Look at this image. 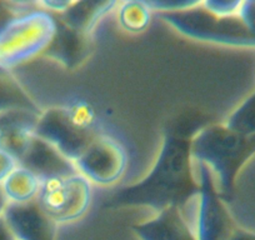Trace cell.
I'll return each mask as SVG.
<instances>
[{
	"label": "cell",
	"instance_id": "cell-13",
	"mask_svg": "<svg viewBox=\"0 0 255 240\" xmlns=\"http://www.w3.org/2000/svg\"><path fill=\"white\" fill-rule=\"evenodd\" d=\"M58 21V29L53 41L44 54L53 56L65 67L73 68L83 62L88 50V35L68 28Z\"/></svg>",
	"mask_w": 255,
	"mask_h": 240
},
{
	"label": "cell",
	"instance_id": "cell-19",
	"mask_svg": "<svg viewBox=\"0 0 255 240\" xmlns=\"http://www.w3.org/2000/svg\"><path fill=\"white\" fill-rule=\"evenodd\" d=\"M41 112L30 109H10L0 113V136L14 131H34Z\"/></svg>",
	"mask_w": 255,
	"mask_h": 240
},
{
	"label": "cell",
	"instance_id": "cell-17",
	"mask_svg": "<svg viewBox=\"0 0 255 240\" xmlns=\"http://www.w3.org/2000/svg\"><path fill=\"white\" fill-rule=\"evenodd\" d=\"M223 124L239 135L255 136V92L230 110Z\"/></svg>",
	"mask_w": 255,
	"mask_h": 240
},
{
	"label": "cell",
	"instance_id": "cell-4",
	"mask_svg": "<svg viewBox=\"0 0 255 240\" xmlns=\"http://www.w3.org/2000/svg\"><path fill=\"white\" fill-rule=\"evenodd\" d=\"M194 164L199 189L179 209L195 240H228L237 224L218 193L210 171L204 165Z\"/></svg>",
	"mask_w": 255,
	"mask_h": 240
},
{
	"label": "cell",
	"instance_id": "cell-22",
	"mask_svg": "<svg viewBox=\"0 0 255 240\" xmlns=\"http://www.w3.org/2000/svg\"><path fill=\"white\" fill-rule=\"evenodd\" d=\"M151 11L156 13H174V11L185 10L193 6L200 4L197 0H153V1H146Z\"/></svg>",
	"mask_w": 255,
	"mask_h": 240
},
{
	"label": "cell",
	"instance_id": "cell-10",
	"mask_svg": "<svg viewBox=\"0 0 255 240\" xmlns=\"http://www.w3.org/2000/svg\"><path fill=\"white\" fill-rule=\"evenodd\" d=\"M19 165L30 170L40 180L78 174L77 166L72 160L35 134L19 160Z\"/></svg>",
	"mask_w": 255,
	"mask_h": 240
},
{
	"label": "cell",
	"instance_id": "cell-7",
	"mask_svg": "<svg viewBox=\"0 0 255 240\" xmlns=\"http://www.w3.org/2000/svg\"><path fill=\"white\" fill-rule=\"evenodd\" d=\"M34 134L58 149L73 163L99 135L93 129L78 125L65 108H50L41 112Z\"/></svg>",
	"mask_w": 255,
	"mask_h": 240
},
{
	"label": "cell",
	"instance_id": "cell-15",
	"mask_svg": "<svg viewBox=\"0 0 255 240\" xmlns=\"http://www.w3.org/2000/svg\"><path fill=\"white\" fill-rule=\"evenodd\" d=\"M40 187V179L20 165L14 169L1 184L8 204H24L36 200Z\"/></svg>",
	"mask_w": 255,
	"mask_h": 240
},
{
	"label": "cell",
	"instance_id": "cell-16",
	"mask_svg": "<svg viewBox=\"0 0 255 240\" xmlns=\"http://www.w3.org/2000/svg\"><path fill=\"white\" fill-rule=\"evenodd\" d=\"M10 109L41 112L15 75L0 69V113Z\"/></svg>",
	"mask_w": 255,
	"mask_h": 240
},
{
	"label": "cell",
	"instance_id": "cell-5",
	"mask_svg": "<svg viewBox=\"0 0 255 240\" xmlns=\"http://www.w3.org/2000/svg\"><path fill=\"white\" fill-rule=\"evenodd\" d=\"M158 16L186 38L233 49L255 48V39L245 29L239 15L220 18L202 5Z\"/></svg>",
	"mask_w": 255,
	"mask_h": 240
},
{
	"label": "cell",
	"instance_id": "cell-2",
	"mask_svg": "<svg viewBox=\"0 0 255 240\" xmlns=\"http://www.w3.org/2000/svg\"><path fill=\"white\" fill-rule=\"evenodd\" d=\"M190 150L194 163L210 171L218 193L227 203L238 174L255 154V136L239 135L223 123L210 124L191 136Z\"/></svg>",
	"mask_w": 255,
	"mask_h": 240
},
{
	"label": "cell",
	"instance_id": "cell-29",
	"mask_svg": "<svg viewBox=\"0 0 255 240\" xmlns=\"http://www.w3.org/2000/svg\"><path fill=\"white\" fill-rule=\"evenodd\" d=\"M6 205H8V202H6L5 195H4L3 189H1V185H0V218L3 217Z\"/></svg>",
	"mask_w": 255,
	"mask_h": 240
},
{
	"label": "cell",
	"instance_id": "cell-23",
	"mask_svg": "<svg viewBox=\"0 0 255 240\" xmlns=\"http://www.w3.org/2000/svg\"><path fill=\"white\" fill-rule=\"evenodd\" d=\"M30 4L25 3H5L0 1V30L13 20L15 16L21 15V14L29 13Z\"/></svg>",
	"mask_w": 255,
	"mask_h": 240
},
{
	"label": "cell",
	"instance_id": "cell-26",
	"mask_svg": "<svg viewBox=\"0 0 255 240\" xmlns=\"http://www.w3.org/2000/svg\"><path fill=\"white\" fill-rule=\"evenodd\" d=\"M72 3L73 1H63V0H45V1L38 4L43 10L48 11V13H58L59 15H61L68 10Z\"/></svg>",
	"mask_w": 255,
	"mask_h": 240
},
{
	"label": "cell",
	"instance_id": "cell-25",
	"mask_svg": "<svg viewBox=\"0 0 255 240\" xmlns=\"http://www.w3.org/2000/svg\"><path fill=\"white\" fill-rule=\"evenodd\" d=\"M18 160L8 151L0 149V185L11 174V171L18 168Z\"/></svg>",
	"mask_w": 255,
	"mask_h": 240
},
{
	"label": "cell",
	"instance_id": "cell-20",
	"mask_svg": "<svg viewBox=\"0 0 255 240\" xmlns=\"http://www.w3.org/2000/svg\"><path fill=\"white\" fill-rule=\"evenodd\" d=\"M65 109L68 110L72 119L78 125L83 126L85 129L95 130V112L89 103L84 102V100H77Z\"/></svg>",
	"mask_w": 255,
	"mask_h": 240
},
{
	"label": "cell",
	"instance_id": "cell-12",
	"mask_svg": "<svg viewBox=\"0 0 255 240\" xmlns=\"http://www.w3.org/2000/svg\"><path fill=\"white\" fill-rule=\"evenodd\" d=\"M140 240H195L178 207L156 212L155 217L133 227Z\"/></svg>",
	"mask_w": 255,
	"mask_h": 240
},
{
	"label": "cell",
	"instance_id": "cell-11",
	"mask_svg": "<svg viewBox=\"0 0 255 240\" xmlns=\"http://www.w3.org/2000/svg\"><path fill=\"white\" fill-rule=\"evenodd\" d=\"M225 204L237 227L255 232V154L238 174Z\"/></svg>",
	"mask_w": 255,
	"mask_h": 240
},
{
	"label": "cell",
	"instance_id": "cell-9",
	"mask_svg": "<svg viewBox=\"0 0 255 240\" xmlns=\"http://www.w3.org/2000/svg\"><path fill=\"white\" fill-rule=\"evenodd\" d=\"M15 240H55L56 223L36 200L24 204H8L3 214Z\"/></svg>",
	"mask_w": 255,
	"mask_h": 240
},
{
	"label": "cell",
	"instance_id": "cell-21",
	"mask_svg": "<svg viewBox=\"0 0 255 240\" xmlns=\"http://www.w3.org/2000/svg\"><path fill=\"white\" fill-rule=\"evenodd\" d=\"M242 3L243 1H237V0H205L202 1V5L214 15L220 18H229V16L239 15Z\"/></svg>",
	"mask_w": 255,
	"mask_h": 240
},
{
	"label": "cell",
	"instance_id": "cell-3",
	"mask_svg": "<svg viewBox=\"0 0 255 240\" xmlns=\"http://www.w3.org/2000/svg\"><path fill=\"white\" fill-rule=\"evenodd\" d=\"M56 29L55 16L39 6L15 16L0 30V69L11 73L45 53Z\"/></svg>",
	"mask_w": 255,
	"mask_h": 240
},
{
	"label": "cell",
	"instance_id": "cell-1",
	"mask_svg": "<svg viewBox=\"0 0 255 240\" xmlns=\"http://www.w3.org/2000/svg\"><path fill=\"white\" fill-rule=\"evenodd\" d=\"M190 143L191 138L166 133L148 175L113 193L104 208H150L160 212L185 204L199 189Z\"/></svg>",
	"mask_w": 255,
	"mask_h": 240
},
{
	"label": "cell",
	"instance_id": "cell-6",
	"mask_svg": "<svg viewBox=\"0 0 255 240\" xmlns=\"http://www.w3.org/2000/svg\"><path fill=\"white\" fill-rule=\"evenodd\" d=\"M36 202L56 224L74 222L88 212L92 203V183L82 174L41 180Z\"/></svg>",
	"mask_w": 255,
	"mask_h": 240
},
{
	"label": "cell",
	"instance_id": "cell-14",
	"mask_svg": "<svg viewBox=\"0 0 255 240\" xmlns=\"http://www.w3.org/2000/svg\"><path fill=\"white\" fill-rule=\"evenodd\" d=\"M117 6L115 1H73L65 13L59 15L60 23L68 28L88 35L99 19Z\"/></svg>",
	"mask_w": 255,
	"mask_h": 240
},
{
	"label": "cell",
	"instance_id": "cell-28",
	"mask_svg": "<svg viewBox=\"0 0 255 240\" xmlns=\"http://www.w3.org/2000/svg\"><path fill=\"white\" fill-rule=\"evenodd\" d=\"M0 240H15L4 218H0Z\"/></svg>",
	"mask_w": 255,
	"mask_h": 240
},
{
	"label": "cell",
	"instance_id": "cell-24",
	"mask_svg": "<svg viewBox=\"0 0 255 240\" xmlns=\"http://www.w3.org/2000/svg\"><path fill=\"white\" fill-rule=\"evenodd\" d=\"M239 18L245 29L255 39V1H243L239 10Z\"/></svg>",
	"mask_w": 255,
	"mask_h": 240
},
{
	"label": "cell",
	"instance_id": "cell-27",
	"mask_svg": "<svg viewBox=\"0 0 255 240\" xmlns=\"http://www.w3.org/2000/svg\"><path fill=\"white\" fill-rule=\"evenodd\" d=\"M228 240H255V232L237 227Z\"/></svg>",
	"mask_w": 255,
	"mask_h": 240
},
{
	"label": "cell",
	"instance_id": "cell-18",
	"mask_svg": "<svg viewBox=\"0 0 255 240\" xmlns=\"http://www.w3.org/2000/svg\"><path fill=\"white\" fill-rule=\"evenodd\" d=\"M151 9L146 1L130 0L124 1L118 9L119 24L129 33H141L149 26L151 21Z\"/></svg>",
	"mask_w": 255,
	"mask_h": 240
},
{
	"label": "cell",
	"instance_id": "cell-8",
	"mask_svg": "<svg viewBox=\"0 0 255 240\" xmlns=\"http://www.w3.org/2000/svg\"><path fill=\"white\" fill-rule=\"evenodd\" d=\"M74 164L78 173L90 183L109 187L124 175L128 155L119 141L107 135H98Z\"/></svg>",
	"mask_w": 255,
	"mask_h": 240
}]
</instances>
